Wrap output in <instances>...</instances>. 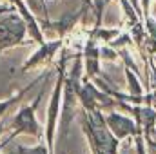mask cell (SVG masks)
<instances>
[{
  "instance_id": "obj_2",
  "label": "cell",
  "mask_w": 156,
  "mask_h": 154,
  "mask_svg": "<svg viewBox=\"0 0 156 154\" xmlns=\"http://www.w3.org/2000/svg\"><path fill=\"white\" fill-rule=\"evenodd\" d=\"M40 96L31 103V105H26L18 111V114H15L13 121H9V129L15 132V134H33V136H40L42 134V129H40L38 121H37V105H38Z\"/></svg>"
},
{
  "instance_id": "obj_4",
  "label": "cell",
  "mask_w": 156,
  "mask_h": 154,
  "mask_svg": "<svg viewBox=\"0 0 156 154\" xmlns=\"http://www.w3.org/2000/svg\"><path fill=\"white\" fill-rule=\"evenodd\" d=\"M60 91H62V76L58 78L56 82V87H55V93H53V98H51V105H49V120H47V143L49 147L53 145V131H55V120L58 114V105H60Z\"/></svg>"
},
{
  "instance_id": "obj_3",
  "label": "cell",
  "mask_w": 156,
  "mask_h": 154,
  "mask_svg": "<svg viewBox=\"0 0 156 154\" xmlns=\"http://www.w3.org/2000/svg\"><path fill=\"white\" fill-rule=\"evenodd\" d=\"M62 45V42L60 40H56V42H45V44H42V47H40L38 51L22 65V73H26V71H29L31 67H35V65H38L42 62H45V60H49L53 54H55V51L58 49Z\"/></svg>"
},
{
  "instance_id": "obj_8",
  "label": "cell",
  "mask_w": 156,
  "mask_h": 154,
  "mask_svg": "<svg viewBox=\"0 0 156 154\" xmlns=\"http://www.w3.org/2000/svg\"><path fill=\"white\" fill-rule=\"evenodd\" d=\"M7 129H9V120H7V116H4V118H0V136H2Z\"/></svg>"
},
{
  "instance_id": "obj_6",
  "label": "cell",
  "mask_w": 156,
  "mask_h": 154,
  "mask_svg": "<svg viewBox=\"0 0 156 154\" xmlns=\"http://www.w3.org/2000/svg\"><path fill=\"white\" fill-rule=\"evenodd\" d=\"M109 125H111V129L116 132L118 136H122V134H125V132H129L131 131V123L127 121V120H123V118H120V116H109Z\"/></svg>"
},
{
  "instance_id": "obj_5",
  "label": "cell",
  "mask_w": 156,
  "mask_h": 154,
  "mask_svg": "<svg viewBox=\"0 0 156 154\" xmlns=\"http://www.w3.org/2000/svg\"><path fill=\"white\" fill-rule=\"evenodd\" d=\"M40 80H42V78H37V80H35L33 83H29V85H26L24 89H20V91H16V93H15L13 96H9V98H5V100H2V102H0V118H4V116H7V113H9V109H11L13 105H16V103H18V102H20V100H22V98L26 96V93H27V91H29V89H31L33 85H37V83H38Z\"/></svg>"
},
{
  "instance_id": "obj_7",
  "label": "cell",
  "mask_w": 156,
  "mask_h": 154,
  "mask_svg": "<svg viewBox=\"0 0 156 154\" xmlns=\"http://www.w3.org/2000/svg\"><path fill=\"white\" fill-rule=\"evenodd\" d=\"M16 152L18 154H49L44 143H40L37 147H24V145H16Z\"/></svg>"
},
{
  "instance_id": "obj_9",
  "label": "cell",
  "mask_w": 156,
  "mask_h": 154,
  "mask_svg": "<svg viewBox=\"0 0 156 154\" xmlns=\"http://www.w3.org/2000/svg\"><path fill=\"white\" fill-rule=\"evenodd\" d=\"M16 136H18V134H15V132H11V134H9V136H7V138H5V140H4V142L0 143V154H2V149H4V147H5V145H7V143L11 142V140H13V138H16Z\"/></svg>"
},
{
  "instance_id": "obj_1",
  "label": "cell",
  "mask_w": 156,
  "mask_h": 154,
  "mask_svg": "<svg viewBox=\"0 0 156 154\" xmlns=\"http://www.w3.org/2000/svg\"><path fill=\"white\" fill-rule=\"evenodd\" d=\"M27 29H29L27 20L15 9L0 15V54L15 45H26Z\"/></svg>"
}]
</instances>
